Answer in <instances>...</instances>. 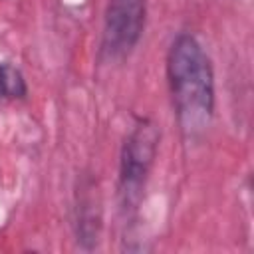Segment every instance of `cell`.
Here are the masks:
<instances>
[{
  "mask_svg": "<svg viewBox=\"0 0 254 254\" xmlns=\"http://www.w3.org/2000/svg\"><path fill=\"white\" fill-rule=\"evenodd\" d=\"M147 20V0H107L101 28V54L125 60L139 44Z\"/></svg>",
  "mask_w": 254,
  "mask_h": 254,
  "instance_id": "cell-3",
  "label": "cell"
},
{
  "mask_svg": "<svg viewBox=\"0 0 254 254\" xmlns=\"http://www.w3.org/2000/svg\"><path fill=\"white\" fill-rule=\"evenodd\" d=\"M26 93H28V85L22 71L8 62H0V97L22 99L26 97Z\"/></svg>",
  "mask_w": 254,
  "mask_h": 254,
  "instance_id": "cell-5",
  "label": "cell"
},
{
  "mask_svg": "<svg viewBox=\"0 0 254 254\" xmlns=\"http://www.w3.org/2000/svg\"><path fill=\"white\" fill-rule=\"evenodd\" d=\"M159 149V129L151 119H137L127 133L119 157V202L121 208H137L147 177Z\"/></svg>",
  "mask_w": 254,
  "mask_h": 254,
  "instance_id": "cell-2",
  "label": "cell"
},
{
  "mask_svg": "<svg viewBox=\"0 0 254 254\" xmlns=\"http://www.w3.org/2000/svg\"><path fill=\"white\" fill-rule=\"evenodd\" d=\"M167 83L173 113L185 137L202 135L214 117L216 91L210 58L196 36L181 32L167 50Z\"/></svg>",
  "mask_w": 254,
  "mask_h": 254,
  "instance_id": "cell-1",
  "label": "cell"
},
{
  "mask_svg": "<svg viewBox=\"0 0 254 254\" xmlns=\"http://www.w3.org/2000/svg\"><path fill=\"white\" fill-rule=\"evenodd\" d=\"M95 198L91 192L81 194L77 202V236L79 240H97L99 230V208H95Z\"/></svg>",
  "mask_w": 254,
  "mask_h": 254,
  "instance_id": "cell-4",
  "label": "cell"
}]
</instances>
